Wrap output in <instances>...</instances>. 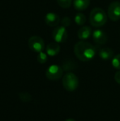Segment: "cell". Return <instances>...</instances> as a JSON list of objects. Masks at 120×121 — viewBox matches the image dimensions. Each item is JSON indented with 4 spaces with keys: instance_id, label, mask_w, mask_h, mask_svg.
Returning <instances> with one entry per match:
<instances>
[{
    "instance_id": "7c38bea8",
    "label": "cell",
    "mask_w": 120,
    "mask_h": 121,
    "mask_svg": "<svg viewBox=\"0 0 120 121\" xmlns=\"http://www.w3.org/2000/svg\"><path fill=\"white\" fill-rule=\"evenodd\" d=\"M99 56L104 60H110L114 57V52L110 48H103L99 51Z\"/></svg>"
},
{
    "instance_id": "7402d4cb",
    "label": "cell",
    "mask_w": 120,
    "mask_h": 121,
    "mask_svg": "<svg viewBox=\"0 0 120 121\" xmlns=\"http://www.w3.org/2000/svg\"><path fill=\"white\" fill-rule=\"evenodd\" d=\"M65 121H76L75 120H74V119H67V120H66Z\"/></svg>"
},
{
    "instance_id": "ba28073f",
    "label": "cell",
    "mask_w": 120,
    "mask_h": 121,
    "mask_svg": "<svg viewBox=\"0 0 120 121\" xmlns=\"http://www.w3.org/2000/svg\"><path fill=\"white\" fill-rule=\"evenodd\" d=\"M93 39L94 42L99 45H104L108 40V35L102 30H95L93 33Z\"/></svg>"
},
{
    "instance_id": "e0dca14e",
    "label": "cell",
    "mask_w": 120,
    "mask_h": 121,
    "mask_svg": "<svg viewBox=\"0 0 120 121\" xmlns=\"http://www.w3.org/2000/svg\"><path fill=\"white\" fill-rule=\"evenodd\" d=\"M37 60L40 64H45L47 60V54L45 53L44 52H39L37 57Z\"/></svg>"
},
{
    "instance_id": "7a4b0ae2",
    "label": "cell",
    "mask_w": 120,
    "mask_h": 121,
    "mask_svg": "<svg viewBox=\"0 0 120 121\" xmlns=\"http://www.w3.org/2000/svg\"><path fill=\"white\" fill-rule=\"evenodd\" d=\"M108 20V15L101 8H94L90 13V23L94 27H101L104 26Z\"/></svg>"
},
{
    "instance_id": "3957f363",
    "label": "cell",
    "mask_w": 120,
    "mask_h": 121,
    "mask_svg": "<svg viewBox=\"0 0 120 121\" xmlns=\"http://www.w3.org/2000/svg\"><path fill=\"white\" fill-rule=\"evenodd\" d=\"M62 84L66 90L69 91H75L79 86V79L75 74L69 72L63 77Z\"/></svg>"
},
{
    "instance_id": "2e32d148",
    "label": "cell",
    "mask_w": 120,
    "mask_h": 121,
    "mask_svg": "<svg viewBox=\"0 0 120 121\" xmlns=\"http://www.w3.org/2000/svg\"><path fill=\"white\" fill-rule=\"evenodd\" d=\"M112 65L114 68L117 69H120V54L113 57L112 60Z\"/></svg>"
},
{
    "instance_id": "6da1fadb",
    "label": "cell",
    "mask_w": 120,
    "mask_h": 121,
    "mask_svg": "<svg viewBox=\"0 0 120 121\" xmlns=\"http://www.w3.org/2000/svg\"><path fill=\"white\" fill-rule=\"evenodd\" d=\"M74 53L76 57L82 62H88L94 58L96 54L95 48L85 40L78 42L74 46Z\"/></svg>"
},
{
    "instance_id": "30bf717a",
    "label": "cell",
    "mask_w": 120,
    "mask_h": 121,
    "mask_svg": "<svg viewBox=\"0 0 120 121\" xmlns=\"http://www.w3.org/2000/svg\"><path fill=\"white\" fill-rule=\"evenodd\" d=\"M92 34V30L89 26H83L78 30V38L81 40H85L90 38Z\"/></svg>"
},
{
    "instance_id": "277c9868",
    "label": "cell",
    "mask_w": 120,
    "mask_h": 121,
    "mask_svg": "<svg viewBox=\"0 0 120 121\" xmlns=\"http://www.w3.org/2000/svg\"><path fill=\"white\" fill-rule=\"evenodd\" d=\"M46 77L51 81H56L61 79L63 75V69L59 65H50L46 70Z\"/></svg>"
},
{
    "instance_id": "d6986e66",
    "label": "cell",
    "mask_w": 120,
    "mask_h": 121,
    "mask_svg": "<svg viewBox=\"0 0 120 121\" xmlns=\"http://www.w3.org/2000/svg\"><path fill=\"white\" fill-rule=\"evenodd\" d=\"M61 24L62 26L65 27V28H67L69 27L71 24V18H69L68 16H64L62 21H61Z\"/></svg>"
},
{
    "instance_id": "9c48e42d",
    "label": "cell",
    "mask_w": 120,
    "mask_h": 121,
    "mask_svg": "<svg viewBox=\"0 0 120 121\" xmlns=\"http://www.w3.org/2000/svg\"><path fill=\"white\" fill-rule=\"evenodd\" d=\"M45 21L47 25L51 27H54L58 26V24L60 23V18L59 15H57L55 13L50 12L46 14L45 17Z\"/></svg>"
},
{
    "instance_id": "5b68a950",
    "label": "cell",
    "mask_w": 120,
    "mask_h": 121,
    "mask_svg": "<svg viewBox=\"0 0 120 121\" xmlns=\"http://www.w3.org/2000/svg\"><path fill=\"white\" fill-rule=\"evenodd\" d=\"M28 47L31 50L35 52H42L45 49V42L43 39L37 35L32 36L29 38L28 42Z\"/></svg>"
},
{
    "instance_id": "8fae6325",
    "label": "cell",
    "mask_w": 120,
    "mask_h": 121,
    "mask_svg": "<svg viewBox=\"0 0 120 121\" xmlns=\"http://www.w3.org/2000/svg\"><path fill=\"white\" fill-rule=\"evenodd\" d=\"M60 52V46L57 43H51L46 47V52L49 56H55Z\"/></svg>"
},
{
    "instance_id": "8992f818",
    "label": "cell",
    "mask_w": 120,
    "mask_h": 121,
    "mask_svg": "<svg viewBox=\"0 0 120 121\" xmlns=\"http://www.w3.org/2000/svg\"><path fill=\"white\" fill-rule=\"evenodd\" d=\"M53 39L57 43H62L66 41L68 38V32L65 27L58 26L54 28L52 33Z\"/></svg>"
},
{
    "instance_id": "44dd1931",
    "label": "cell",
    "mask_w": 120,
    "mask_h": 121,
    "mask_svg": "<svg viewBox=\"0 0 120 121\" xmlns=\"http://www.w3.org/2000/svg\"><path fill=\"white\" fill-rule=\"evenodd\" d=\"M115 80L117 84H120V70L117 72L115 74Z\"/></svg>"
},
{
    "instance_id": "4fadbf2b",
    "label": "cell",
    "mask_w": 120,
    "mask_h": 121,
    "mask_svg": "<svg viewBox=\"0 0 120 121\" xmlns=\"http://www.w3.org/2000/svg\"><path fill=\"white\" fill-rule=\"evenodd\" d=\"M90 0H74V6L78 11H83L90 5Z\"/></svg>"
},
{
    "instance_id": "52a82bcc",
    "label": "cell",
    "mask_w": 120,
    "mask_h": 121,
    "mask_svg": "<svg viewBox=\"0 0 120 121\" xmlns=\"http://www.w3.org/2000/svg\"><path fill=\"white\" fill-rule=\"evenodd\" d=\"M108 17L113 21H117L120 19V2H112L108 9Z\"/></svg>"
},
{
    "instance_id": "5bb4252c",
    "label": "cell",
    "mask_w": 120,
    "mask_h": 121,
    "mask_svg": "<svg viewBox=\"0 0 120 121\" xmlns=\"http://www.w3.org/2000/svg\"><path fill=\"white\" fill-rule=\"evenodd\" d=\"M74 21L76 22V23L79 26H83L86 21V16L81 13V12H79L76 14L75 16V18H74Z\"/></svg>"
},
{
    "instance_id": "9a60e30c",
    "label": "cell",
    "mask_w": 120,
    "mask_h": 121,
    "mask_svg": "<svg viewBox=\"0 0 120 121\" xmlns=\"http://www.w3.org/2000/svg\"><path fill=\"white\" fill-rule=\"evenodd\" d=\"M19 99L23 102H30L32 100V96L28 92H21L18 94Z\"/></svg>"
},
{
    "instance_id": "ffe728a7",
    "label": "cell",
    "mask_w": 120,
    "mask_h": 121,
    "mask_svg": "<svg viewBox=\"0 0 120 121\" xmlns=\"http://www.w3.org/2000/svg\"><path fill=\"white\" fill-rule=\"evenodd\" d=\"M74 65H71V62H66L64 64V65L62 66V69L66 70V71H68V70H71V69H74Z\"/></svg>"
},
{
    "instance_id": "ac0fdd59",
    "label": "cell",
    "mask_w": 120,
    "mask_h": 121,
    "mask_svg": "<svg viewBox=\"0 0 120 121\" xmlns=\"http://www.w3.org/2000/svg\"><path fill=\"white\" fill-rule=\"evenodd\" d=\"M57 2L61 7L67 9L71 6L72 0H57Z\"/></svg>"
}]
</instances>
